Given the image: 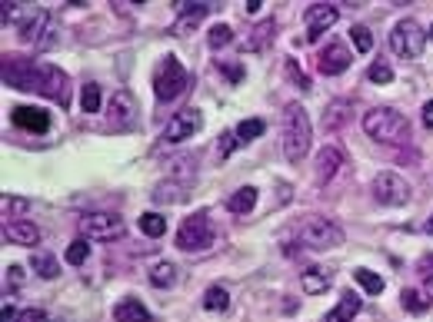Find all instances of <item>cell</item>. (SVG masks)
Wrapping results in <instances>:
<instances>
[{"label": "cell", "instance_id": "cell-13", "mask_svg": "<svg viewBox=\"0 0 433 322\" xmlns=\"http://www.w3.org/2000/svg\"><path fill=\"white\" fill-rule=\"evenodd\" d=\"M340 17V11L333 4H314V7H307L304 20H307V40H320L327 27H333Z\"/></svg>", "mask_w": 433, "mask_h": 322}, {"label": "cell", "instance_id": "cell-21", "mask_svg": "<svg viewBox=\"0 0 433 322\" xmlns=\"http://www.w3.org/2000/svg\"><path fill=\"white\" fill-rule=\"evenodd\" d=\"M203 17H207V4H197V7H190V4H187V7H184V13L177 17V23H174V30H170V34L187 37L190 30H194V27L203 20Z\"/></svg>", "mask_w": 433, "mask_h": 322}, {"label": "cell", "instance_id": "cell-15", "mask_svg": "<svg viewBox=\"0 0 433 322\" xmlns=\"http://www.w3.org/2000/svg\"><path fill=\"white\" fill-rule=\"evenodd\" d=\"M4 240L13 242V246H37L40 242V230L30 219H11V223H4Z\"/></svg>", "mask_w": 433, "mask_h": 322}, {"label": "cell", "instance_id": "cell-1", "mask_svg": "<svg viewBox=\"0 0 433 322\" xmlns=\"http://www.w3.org/2000/svg\"><path fill=\"white\" fill-rule=\"evenodd\" d=\"M310 116L300 104H287L283 106V156L287 163H304V156L310 153Z\"/></svg>", "mask_w": 433, "mask_h": 322}, {"label": "cell", "instance_id": "cell-9", "mask_svg": "<svg viewBox=\"0 0 433 322\" xmlns=\"http://www.w3.org/2000/svg\"><path fill=\"white\" fill-rule=\"evenodd\" d=\"M37 93H44L47 100H57L60 106H67V100H71V83H67V73H64L60 67L40 63V67H37Z\"/></svg>", "mask_w": 433, "mask_h": 322}, {"label": "cell", "instance_id": "cell-42", "mask_svg": "<svg viewBox=\"0 0 433 322\" xmlns=\"http://www.w3.org/2000/svg\"><path fill=\"white\" fill-rule=\"evenodd\" d=\"M20 322H50L44 309H24L20 312Z\"/></svg>", "mask_w": 433, "mask_h": 322}, {"label": "cell", "instance_id": "cell-35", "mask_svg": "<svg viewBox=\"0 0 433 322\" xmlns=\"http://www.w3.org/2000/svg\"><path fill=\"white\" fill-rule=\"evenodd\" d=\"M273 30H277V23H273V17L263 23H257V30H254V37H250V50H263V44H267V37H273Z\"/></svg>", "mask_w": 433, "mask_h": 322}, {"label": "cell", "instance_id": "cell-25", "mask_svg": "<svg viewBox=\"0 0 433 322\" xmlns=\"http://www.w3.org/2000/svg\"><path fill=\"white\" fill-rule=\"evenodd\" d=\"M353 279L363 286L367 296H380L384 292V279L376 276V273H370V269H353Z\"/></svg>", "mask_w": 433, "mask_h": 322}, {"label": "cell", "instance_id": "cell-40", "mask_svg": "<svg viewBox=\"0 0 433 322\" xmlns=\"http://www.w3.org/2000/svg\"><path fill=\"white\" fill-rule=\"evenodd\" d=\"M27 213V199H11V196H4V216H24Z\"/></svg>", "mask_w": 433, "mask_h": 322}, {"label": "cell", "instance_id": "cell-4", "mask_svg": "<svg viewBox=\"0 0 433 322\" xmlns=\"http://www.w3.org/2000/svg\"><path fill=\"white\" fill-rule=\"evenodd\" d=\"M293 233H297V242H300L304 249H337L340 242H343V230H340L337 223L320 219V216L304 219Z\"/></svg>", "mask_w": 433, "mask_h": 322}, {"label": "cell", "instance_id": "cell-5", "mask_svg": "<svg viewBox=\"0 0 433 322\" xmlns=\"http://www.w3.org/2000/svg\"><path fill=\"white\" fill-rule=\"evenodd\" d=\"M213 242H217V230H213V223L207 213H194L180 223V230H177V246L184 249V253H203V249H210Z\"/></svg>", "mask_w": 433, "mask_h": 322}, {"label": "cell", "instance_id": "cell-38", "mask_svg": "<svg viewBox=\"0 0 433 322\" xmlns=\"http://www.w3.org/2000/svg\"><path fill=\"white\" fill-rule=\"evenodd\" d=\"M287 77H290L293 87H300V90H307V87H310V77L297 67V60H287Z\"/></svg>", "mask_w": 433, "mask_h": 322}, {"label": "cell", "instance_id": "cell-45", "mask_svg": "<svg viewBox=\"0 0 433 322\" xmlns=\"http://www.w3.org/2000/svg\"><path fill=\"white\" fill-rule=\"evenodd\" d=\"M423 127L433 130V100H427V104H423Z\"/></svg>", "mask_w": 433, "mask_h": 322}, {"label": "cell", "instance_id": "cell-43", "mask_svg": "<svg viewBox=\"0 0 433 322\" xmlns=\"http://www.w3.org/2000/svg\"><path fill=\"white\" fill-rule=\"evenodd\" d=\"M417 273H420L423 279L427 276H433V256L427 253V256H420V263H417Z\"/></svg>", "mask_w": 433, "mask_h": 322}, {"label": "cell", "instance_id": "cell-20", "mask_svg": "<svg viewBox=\"0 0 433 322\" xmlns=\"http://www.w3.org/2000/svg\"><path fill=\"white\" fill-rule=\"evenodd\" d=\"M114 322H150V312L141 299H120L114 306Z\"/></svg>", "mask_w": 433, "mask_h": 322}, {"label": "cell", "instance_id": "cell-33", "mask_svg": "<svg viewBox=\"0 0 433 322\" xmlns=\"http://www.w3.org/2000/svg\"><path fill=\"white\" fill-rule=\"evenodd\" d=\"M87 256H90V242H87V240H77V242H71V246H67L64 259H67L71 266H83V263H87Z\"/></svg>", "mask_w": 433, "mask_h": 322}, {"label": "cell", "instance_id": "cell-34", "mask_svg": "<svg viewBox=\"0 0 433 322\" xmlns=\"http://www.w3.org/2000/svg\"><path fill=\"white\" fill-rule=\"evenodd\" d=\"M234 40V30L227 27V23H213L210 27V34H207V44L213 47V50H220V47H227Z\"/></svg>", "mask_w": 433, "mask_h": 322}, {"label": "cell", "instance_id": "cell-22", "mask_svg": "<svg viewBox=\"0 0 433 322\" xmlns=\"http://www.w3.org/2000/svg\"><path fill=\"white\" fill-rule=\"evenodd\" d=\"M257 206V190L254 186H240L230 199H227V209L234 213V216H247V213H254Z\"/></svg>", "mask_w": 433, "mask_h": 322}, {"label": "cell", "instance_id": "cell-41", "mask_svg": "<svg viewBox=\"0 0 433 322\" xmlns=\"http://www.w3.org/2000/svg\"><path fill=\"white\" fill-rule=\"evenodd\" d=\"M217 67H220L223 73L230 77V83H240V80H244V67H240V63H217Z\"/></svg>", "mask_w": 433, "mask_h": 322}, {"label": "cell", "instance_id": "cell-48", "mask_svg": "<svg viewBox=\"0 0 433 322\" xmlns=\"http://www.w3.org/2000/svg\"><path fill=\"white\" fill-rule=\"evenodd\" d=\"M423 233H427V236H433V216L427 219V223H423Z\"/></svg>", "mask_w": 433, "mask_h": 322}, {"label": "cell", "instance_id": "cell-39", "mask_svg": "<svg viewBox=\"0 0 433 322\" xmlns=\"http://www.w3.org/2000/svg\"><path fill=\"white\" fill-rule=\"evenodd\" d=\"M237 143H240V140H237V133H230V130H227V133H220V143H217V153H220V160H227V156L234 153Z\"/></svg>", "mask_w": 433, "mask_h": 322}, {"label": "cell", "instance_id": "cell-32", "mask_svg": "<svg viewBox=\"0 0 433 322\" xmlns=\"http://www.w3.org/2000/svg\"><path fill=\"white\" fill-rule=\"evenodd\" d=\"M81 106H83V113H97L100 110V87L97 83H83Z\"/></svg>", "mask_w": 433, "mask_h": 322}, {"label": "cell", "instance_id": "cell-17", "mask_svg": "<svg viewBox=\"0 0 433 322\" xmlns=\"http://www.w3.org/2000/svg\"><path fill=\"white\" fill-rule=\"evenodd\" d=\"M20 30V40L24 44H44V40H50L47 30H50V13L47 11H34V17L24 23V27H17Z\"/></svg>", "mask_w": 433, "mask_h": 322}, {"label": "cell", "instance_id": "cell-12", "mask_svg": "<svg viewBox=\"0 0 433 322\" xmlns=\"http://www.w3.org/2000/svg\"><path fill=\"white\" fill-rule=\"evenodd\" d=\"M137 100H134V93L130 90H117L110 97V106H107V120H110V127L114 130H130L137 123Z\"/></svg>", "mask_w": 433, "mask_h": 322}, {"label": "cell", "instance_id": "cell-18", "mask_svg": "<svg viewBox=\"0 0 433 322\" xmlns=\"http://www.w3.org/2000/svg\"><path fill=\"white\" fill-rule=\"evenodd\" d=\"M340 163H343V153H340L337 147H324V150L316 153V183L320 186L330 183V180L337 176Z\"/></svg>", "mask_w": 433, "mask_h": 322}, {"label": "cell", "instance_id": "cell-31", "mask_svg": "<svg viewBox=\"0 0 433 322\" xmlns=\"http://www.w3.org/2000/svg\"><path fill=\"white\" fill-rule=\"evenodd\" d=\"M400 302H403V309H410V312H423L430 306L427 292H420V289H403V292H400Z\"/></svg>", "mask_w": 433, "mask_h": 322}, {"label": "cell", "instance_id": "cell-16", "mask_svg": "<svg viewBox=\"0 0 433 322\" xmlns=\"http://www.w3.org/2000/svg\"><path fill=\"white\" fill-rule=\"evenodd\" d=\"M13 123L20 130H30V133H47L50 116L47 110H34V106H17L13 110Z\"/></svg>", "mask_w": 433, "mask_h": 322}, {"label": "cell", "instance_id": "cell-14", "mask_svg": "<svg viewBox=\"0 0 433 322\" xmlns=\"http://www.w3.org/2000/svg\"><path fill=\"white\" fill-rule=\"evenodd\" d=\"M353 63V54L347 50L343 44H327V50H320V60H316V67L320 73H327V77H337L343 70Z\"/></svg>", "mask_w": 433, "mask_h": 322}, {"label": "cell", "instance_id": "cell-46", "mask_svg": "<svg viewBox=\"0 0 433 322\" xmlns=\"http://www.w3.org/2000/svg\"><path fill=\"white\" fill-rule=\"evenodd\" d=\"M260 4H263V0H247L244 11H247V13H257V11H260Z\"/></svg>", "mask_w": 433, "mask_h": 322}, {"label": "cell", "instance_id": "cell-29", "mask_svg": "<svg viewBox=\"0 0 433 322\" xmlns=\"http://www.w3.org/2000/svg\"><path fill=\"white\" fill-rule=\"evenodd\" d=\"M150 283H153V286H160V289L174 286V283H177V266L174 263H157L150 269Z\"/></svg>", "mask_w": 433, "mask_h": 322}, {"label": "cell", "instance_id": "cell-10", "mask_svg": "<svg viewBox=\"0 0 433 322\" xmlns=\"http://www.w3.org/2000/svg\"><path fill=\"white\" fill-rule=\"evenodd\" d=\"M37 60L27 57H4V83L13 90H37Z\"/></svg>", "mask_w": 433, "mask_h": 322}, {"label": "cell", "instance_id": "cell-19", "mask_svg": "<svg viewBox=\"0 0 433 322\" xmlns=\"http://www.w3.org/2000/svg\"><path fill=\"white\" fill-rule=\"evenodd\" d=\"M363 309V299L360 296H353V292H343L340 296V302H337V309L333 312H327L324 316V322H353V316Z\"/></svg>", "mask_w": 433, "mask_h": 322}, {"label": "cell", "instance_id": "cell-28", "mask_svg": "<svg viewBox=\"0 0 433 322\" xmlns=\"http://www.w3.org/2000/svg\"><path fill=\"white\" fill-rule=\"evenodd\" d=\"M141 233H147L150 240L164 236L167 233V216H160V213H143L141 216Z\"/></svg>", "mask_w": 433, "mask_h": 322}, {"label": "cell", "instance_id": "cell-36", "mask_svg": "<svg viewBox=\"0 0 433 322\" xmlns=\"http://www.w3.org/2000/svg\"><path fill=\"white\" fill-rule=\"evenodd\" d=\"M34 273L40 279H54L60 273V266H57L54 256H34Z\"/></svg>", "mask_w": 433, "mask_h": 322}, {"label": "cell", "instance_id": "cell-8", "mask_svg": "<svg viewBox=\"0 0 433 322\" xmlns=\"http://www.w3.org/2000/svg\"><path fill=\"white\" fill-rule=\"evenodd\" d=\"M374 199L384 203V206H403V203H410V183L397 173H376Z\"/></svg>", "mask_w": 433, "mask_h": 322}, {"label": "cell", "instance_id": "cell-27", "mask_svg": "<svg viewBox=\"0 0 433 322\" xmlns=\"http://www.w3.org/2000/svg\"><path fill=\"white\" fill-rule=\"evenodd\" d=\"M263 130H267V123L254 116V120H244V123H237L234 133H237V140H240V143H250V140L263 137Z\"/></svg>", "mask_w": 433, "mask_h": 322}, {"label": "cell", "instance_id": "cell-47", "mask_svg": "<svg viewBox=\"0 0 433 322\" xmlns=\"http://www.w3.org/2000/svg\"><path fill=\"white\" fill-rule=\"evenodd\" d=\"M423 292H427V299L433 302V276H427V279H423Z\"/></svg>", "mask_w": 433, "mask_h": 322}, {"label": "cell", "instance_id": "cell-37", "mask_svg": "<svg viewBox=\"0 0 433 322\" xmlns=\"http://www.w3.org/2000/svg\"><path fill=\"white\" fill-rule=\"evenodd\" d=\"M350 37H353V44H357V50H360V54H370V47H374V37H370V30H367V27H353Z\"/></svg>", "mask_w": 433, "mask_h": 322}, {"label": "cell", "instance_id": "cell-24", "mask_svg": "<svg viewBox=\"0 0 433 322\" xmlns=\"http://www.w3.org/2000/svg\"><path fill=\"white\" fill-rule=\"evenodd\" d=\"M350 116V104L347 100H333V104L324 110V130H340Z\"/></svg>", "mask_w": 433, "mask_h": 322}, {"label": "cell", "instance_id": "cell-2", "mask_svg": "<svg viewBox=\"0 0 433 322\" xmlns=\"http://www.w3.org/2000/svg\"><path fill=\"white\" fill-rule=\"evenodd\" d=\"M363 130H367L370 140L390 143V147L407 143V137H410L407 116L400 113V110H393V106H376V110H370V113L363 116Z\"/></svg>", "mask_w": 433, "mask_h": 322}, {"label": "cell", "instance_id": "cell-44", "mask_svg": "<svg viewBox=\"0 0 433 322\" xmlns=\"http://www.w3.org/2000/svg\"><path fill=\"white\" fill-rule=\"evenodd\" d=\"M0 322H20V312L13 309V306H4V312H0Z\"/></svg>", "mask_w": 433, "mask_h": 322}, {"label": "cell", "instance_id": "cell-30", "mask_svg": "<svg viewBox=\"0 0 433 322\" xmlns=\"http://www.w3.org/2000/svg\"><path fill=\"white\" fill-rule=\"evenodd\" d=\"M367 80L376 83V87H386V83L393 80V67H390L386 60H374L370 70H367Z\"/></svg>", "mask_w": 433, "mask_h": 322}, {"label": "cell", "instance_id": "cell-6", "mask_svg": "<svg viewBox=\"0 0 433 322\" xmlns=\"http://www.w3.org/2000/svg\"><path fill=\"white\" fill-rule=\"evenodd\" d=\"M390 47L393 54L403 60H417L423 57V47H427V34L417 20H400L393 30H390Z\"/></svg>", "mask_w": 433, "mask_h": 322}, {"label": "cell", "instance_id": "cell-3", "mask_svg": "<svg viewBox=\"0 0 433 322\" xmlns=\"http://www.w3.org/2000/svg\"><path fill=\"white\" fill-rule=\"evenodd\" d=\"M187 70H184V63L177 57H170L167 54L160 63H157V73H153V93H157V100L160 104H170V100H177L180 93L187 90Z\"/></svg>", "mask_w": 433, "mask_h": 322}, {"label": "cell", "instance_id": "cell-23", "mask_svg": "<svg viewBox=\"0 0 433 322\" xmlns=\"http://www.w3.org/2000/svg\"><path fill=\"white\" fill-rule=\"evenodd\" d=\"M300 286H304L307 296H316V292H327V286H330V273H327V269H320V266H310V269H304V276H300Z\"/></svg>", "mask_w": 433, "mask_h": 322}, {"label": "cell", "instance_id": "cell-7", "mask_svg": "<svg viewBox=\"0 0 433 322\" xmlns=\"http://www.w3.org/2000/svg\"><path fill=\"white\" fill-rule=\"evenodd\" d=\"M77 226H81L83 240H120L124 236V219L117 213H83Z\"/></svg>", "mask_w": 433, "mask_h": 322}, {"label": "cell", "instance_id": "cell-11", "mask_svg": "<svg viewBox=\"0 0 433 322\" xmlns=\"http://www.w3.org/2000/svg\"><path fill=\"white\" fill-rule=\"evenodd\" d=\"M203 127V113L197 106H187V110H177L170 120H167V130H164V140L167 143H184L187 137L200 133Z\"/></svg>", "mask_w": 433, "mask_h": 322}, {"label": "cell", "instance_id": "cell-26", "mask_svg": "<svg viewBox=\"0 0 433 322\" xmlns=\"http://www.w3.org/2000/svg\"><path fill=\"white\" fill-rule=\"evenodd\" d=\"M227 306H230V296H227V289H223V286H210L207 292H203V309L223 312Z\"/></svg>", "mask_w": 433, "mask_h": 322}]
</instances>
